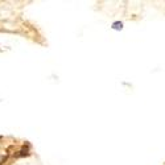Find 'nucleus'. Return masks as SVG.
I'll return each mask as SVG.
<instances>
[{"label": "nucleus", "instance_id": "obj_1", "mask_svg": "<svg viewBox=\"0 0 165 165\" xmlns=\"http://www.w3.org/2000/svg\"><path fill=\"white\" fill-rule=\"evenodd\" d=\"M112 28H114V29H116V31H119V29H122V28H123V24H122V23H119V21H118V23H114V24H112Z\"/></svg>", "mask_w": 165, "mask_h": 165}]
</instances>
